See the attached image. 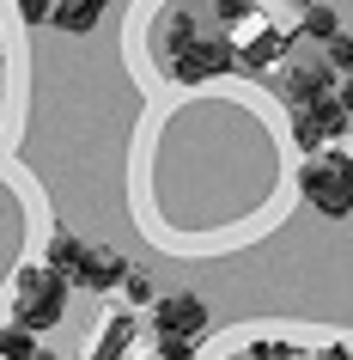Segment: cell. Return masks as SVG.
Here are the masks:
<instances>
[{"instance_id": "8992f818", "label": "cell", "mask_w": 353, "mask_h": 360, "mask_svg": "<svg viewBox=\"0 0 353 360\" xmlns=\"http://www.w3.org/2000/svg\"><path fill=\"white\" fill-rule=\"evenodd\" d=\"M122 275H128V263L116 257V250H86L74 269V287H92V293H110V287H122Z\"/></svg>"}, {"instance_id": "ba28073f", "label": "cell", "mask_w": 353, "mask_h": 360, "mask_svg": "<svg viewBox=\"0 0 353 360\" xmlns=\"http://www.w3.org/2000/svg\"><path fill=\"white\" fill-rule=\"evenodd\" d=\"M98 19H104V0H49V19L43 25H55L67 37H86Z\"/></svg>"}, {"instance_id": "ac0fdd59", "label": "cell", "mask_w": 353, "mask_h": 360, "mask_svg": "<svg viewBox=\"0 0 353 360\" xmlns=\"http://www.w3.org/2000/svg\"><path fill=\"white\" fill-rule=\"evenodd\" d=\"M213 13H220V25H244L250 19V0H213Z\"/></svg>"}, {"instance_id": "7a4b0ae2", "label": "cell", "mask_w": 353, "mask_h": 360, "mask_svg": "<svg viewBox=\"0 0 353 360\" xmlns=\"http://www.w3.org/2000/svg\"><path fill=\"white\" fill-rule=\"evenodd\" d=\"M67 275H55V269H19V281H13V318L25 323V330H55L61 318H67Z\"/></svg>"}, {"instance_id": "e0dca14e", "label": "cell", "mask_w": 353, "mask_h": 360, "mask_svg": "<svg viewBox=\"0 0 353 360\" xmlns=\"http://www.w3.org/2000/svg\"><path fill=\"white\" fill-rule=\"evenodd\" d=\"M250 360H298V348H293V342H256Z\"/></svg>"}, {"instance_id": "9a60e30c", "label": "cell", "mask_w": 353, "mask_h": 360, "mask_svg": "<svg viewBox=\"0 0 353 360\" xmlns=\"http://www.w3.org/2000/svg\"><path fill=\"white\" fill-rule=\"evenodd\" d=\"M159 360H195V336H159Z\"/></svg>"}, {"instance_id": "277c9868", "label": "cell", "mask_w": 353, "mask_h": 360, "mask_svg": "<svg viewBox=\"0 0 353 360\" xmlns=\"http://www.w3.org/2000/svg\"><path fill=\"white\" fill-rule=\"evenodd\" d=\"M152 330L159 336H201L207 330V300L201 293H159L152 300Z\"/></svg>"}, {"instance_id": "30bf717a", "label": "cell", "mask_w": 353, "mask_h": 360, "mask_svg": "<svg viewBox=\"0 0 353 360\" xmlns=\"http://www.w3.org/2000/svg\"><path fill=\"white\" fill-rule=\"evenodd\" d=\"M128 342H134V318H110L104 330H98V342H92V354H86V360H122V354H128Z\"/></svg>"}, {"instance_id": "ffe728a7", "label": "cell", "mask_w": 353, "mask_h": 360, "mask_svg": "<svg viewBox=\"0 0 353 360\" xmlns=\"http://www.w3.org/2000/svg\"><path fill=\"white\" fill-rule=\"evenodd\" d=\"M329 165H335V177H341V184L353 190V159H329Z\"/></svg>"}, {"instance_id": "cb8c5ba5", "label": "cell", "mask_w": 353, "mask_h": 360, "mask_svg": "<svg viewBox=\"0 0 353 360\" xmlns=\"http://www.w3.org/2000/svg\"><path fill=\"white\" fill-rule=\"evenodd\" d=\"M104 6H110V0H104Z\"/></svg>"}, {"instance_id": "6da1fadb", "label": "cell", "mask_w": 353, "mask_h": 360, "mask_svg": "<svg viewBox=\"0 0 353 360\" xmlns=\"http://www.w3.org/2000/svg\"><path fill=\"white\" fill-rule=\"evenodd\" d=\"M159 61H165V74L177 79V86H201V79H220V74L238 68L232 43L225 37H201V25L189 19L183 6L165 13V25H159Z\"/></svg>"}, {"instance_id": "5b68a950", "label": "cell", "mask_w": 353, "mask_h": 360, "mask_svg": "<svg viewBox=\"0 0 353 360\" xmlns=\"http://www.w3.org/2000/svg\"><path fill=\"white\" fill-rule=\"evenodd\" d=\"M298 190H305V202H311L317 214H329V220H341V214H353V190L335 177L329 159H317V165L298 171Z\"/></svg>"}, {"instance_id": "3957f363", "label": "cell", "mask_w": 353, "mask_h": 360, "mask_svg": "<svg viewBox=\"0 0 353 360\" xmlns=\"http://www.w3.org/2000/svg\"><path fill=\"white\" fill-rule=\"evenodd\" d=\"M341 129H347V110H341V98H335V92L311 98V104H293V141L305 153H317L323 141H335Z\"/></svg>"}, {"instance_id": "7402d4cb", "label": "cell", "mask_w": 353, "mask_h": 360, "mask_svg": "<svg viewBox=\"0 0 353 360\" xmlns=\"http://www.w3.org/2000/svg\"><path fill=\"white\" fill-rule=\"evenodd\" d=\"M31 360H61V354H43V348H37V354H31Z\"/></svg>"}, {"instance_id": "603a6c76", "label": "cell", "mask_w": 353, "mask_h": 360, "mask_svg": "<svg viewBox=\"0 0 353 360\" xmlns=\"http://www.w3.org/2000/svg\"><path fill=\"white\" fill-rule=\"evenodd\" d=\"M293 6H311V0H293Z\"/></svg>"}, {"instance_id": "7c38bea8", "label": "cell", "mask_w": 353, "mask_h": 360, "mask_svg": "<svg viewBox=\"0 0 353 360\" xmlns=\"http://www.w3.org/2000/svg\"><path fill=\"white\" fill-rule=\"evenodd\" d=\"M37 354V330H25L19 318L0 323V360H31Z\"/></svg>"}, {"instance_id": "5bb4252c", "label": "cell", "mask_w": 353, "mask_h": 360, "mask_svg": "<svg viewBox=\"0 0 353 360\" xmlns=\"http://www.w3.org/2000/svg\"><path fill=\"white\" fill-rule=\"evenodd\" d=\"M329 68H335V74H353V37H347V31H335V37H329Z\"/></svg>"}, {"instance_id": "44dd1931", "label": "cell", "mask_w": 353, "mask_h": 360, "mask_svg": "<svg viewBox=\"0 0 353 360\" xmlns=\"http://www.w3.org/2000/svg\"><path fill=\"white\" fill-rule=\"evenodd\" d=\"M335 98H341V110L353 116V74H347V86H341V92H335Z\"/></svg>"}, {"instance_id": "52a82bcc", "label": "cell", "mask_w": 353, "mask_h": 360, "mask_svg": "<svg viewBox=\"0 0 353 360\" xmlns=\"http://www.w3.org/2000/svg\"><path fill=\"white\" fill-rule=\"evenodd\" d=\"M323 92H335V68L329 61H293V68H286V98H293V104H311V98H323Z\"/></svg>"}, {"instance_id": "d6986e66", "label": "cell", "mask_w": 353, "mask_h": 360, "mask_svg": "<svg viewBox=\"0 0 353 360\" xmlns=\"http://www.w3.org/2000/svg\"><path fill=\"white\" fill-rule=\"evenodd\" d=\"M19 13H25V25H43L49 19V0H19Z\"/></svg>"}, {"instance_id": "2e32d148", "label": "cell", "mask_w": 353, "mask_h": 360, "mask_svg": "<svg viewBox=\"0 0 353 360\" xmlns=\"http://www.w3.org/2000/svg\"><path fill=\"white\" fill-rule=\"evenodd\" d=\"M122 293H128L134 305H152V275H134L128 269V275H122Z\"/></svg>"}, {"instance_id": "9c48e42d", "label": "cell", "mask_w": 353, "mask_h": 360, "mask_svg": "<svg viewBox=\"0 0 353 360\" xmlns=\"http://www.w3.org/2000/svg\"><path fill=\"white\" fill-rule=\"evenodd\" d=\"M286 49H293V37H286V31H268V25H262V31H256V43H244V49H232V56H238V68H268V61H280Z\"/></svg>"}, {"instance_id": "4fadbf2b", "label": "cell", "mask_w": 353, "mask_h": 360, "mask_svg": "<svg viewBox=\"0 0 353 360\" xmlns=\"http://www.w3.org/2000/svg\"><path fill=\"white\" fill-rule=\"evenodd\" d=\"M335 31H341V19H335V13L323 6V0H311V6H305V19H298V37H311V43H329Z\"/></svg>"}, {"instance_id": "8fae6325", "label": "cell", "mask_w": 353, "mask_h": 360, "mask_svg": "<svg viewBox=\"0 0 353 360\" xmlns=\"http://www.w3.org/2000/svg\"><path fill=\"white\" fill-rule=\"evenodd\" d=\"M79 257H86V245H79L74 232H55V238H49V257H43V263L55 269V275H67V281H74V269H79Z\"/></svg>"}]
</instances>
